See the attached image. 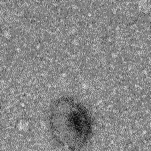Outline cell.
<instances>
[{"mask_svg": "<svg viewBox=\"0 0 151 151\" xmlns=\"http://www.w3.org/2000/svg\"><path fill=\"white\" fill-rule=\"evenodd\" d=\"M49 121L53 138L64 150L81 149L91 137L90 115L80 103L69 97L61 98L53 104Z\"/></svg>", "mask_w": 151, "mask_h": 151, "instance_id": "cell-1", "label": "cell"}, {"mask_svg": "<svg viewBox=\"0 0 151 151\" xmlns=\"http://www.w3.org/2000/svg\"><path fill=\"white\" fill-rule=\"evenodd\" d=\"M2 104H3V101H2V98L1 96H0V110H1V108L2 107Z\"/></svg>", "mask_w": 151, "mask_h": 151, "instance_id": "cell-2", "label": "cell"}]
</instances>
